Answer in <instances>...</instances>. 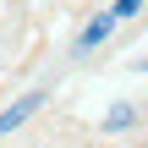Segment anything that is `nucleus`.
<instances>
[{"label": "nucleus", "instance_id": "f03ea898", "mask_svg": "<svg viewBox=\"0 0 148 148\" xmlns=\"http://www.w3.org/2000/svg\"><path fill=\"white\" fill-rule=\"evenodd\" d=\"M110 33H115V16H110V11H99V16H93V22H88V27L77 33V49L88 55V49H93V44H104Z\"/></svg>", "mask_w": 148, "mask_h": 148}, {"label": "nucleus", "instance_id": "39448f33", "mask_svg": "<svg viewBox=\"0 0 148 148\" xmlns=\"http://www.w3.org/2000/svg\"><path fill=\"white\" fill-rule=\"evenodd\" d=\"M143 71H148V60H143Z\"/></svg>", "mask_w": 148, "mask_h": 148}, {"label": "nucleus", "instance_id": "20e7f679", "mask_svg": "<svg viewBox=\"0 0 148 148\" xmlns=\"http://www.w3.org/2000/svg\"><path fill=\"white\" fill-rule=\"evenodd\" d=\"M132 11H137V0H115V5H110V16H115V22H121V16H132Z\"/></svg>", "mask_w": 148, "mask_h": 148}, {"label": "nucleus", "instance_id": "7ed1b4c3", "mask_svg": "<svg viewBox=\"0 0 148 148\" xmlns=\"http://www.w3.org/2000/svg\"><path fill=\"white\" fill-rule=\"evenodd\" d=\"M121 126H132V104H115L104 115V132H121Z\"/></svg>", "mask_w": 148, "mask_h": 148}, {"label": "nucleus", "instance_id": "f257e3e1", "mask_svg": "<svg viewBox=\"0 0 148 148\" xmlns=\"http://www.w3.org/2000/svg\"><path fill=\"white\" fill-rule=\"evenodd\" d=\"M38 104H44V88H27L22 99H11V104L0 110V137H5V132H16L22 121H33V110H38Z\"/></svg>", "mask_w": 148, "mask_h": 148}]
</instances>
